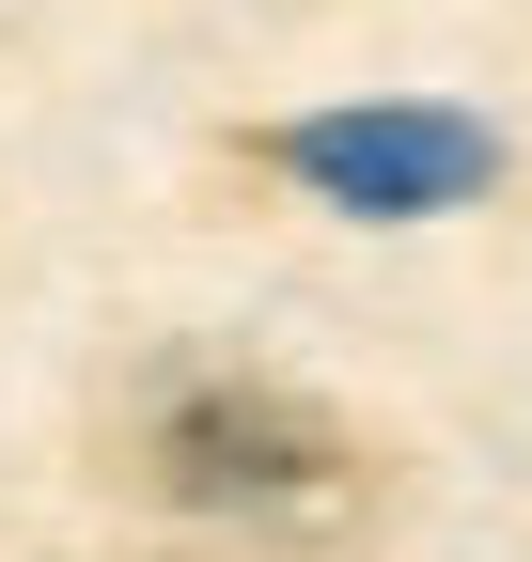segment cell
I'll return each mask as SVG.
<instances>
[{
  "mask_svg": "<svg viewBox=\"0 0 532 562\" xmlns=\"http://www.w3.org/2000/svg\"><path fill=\"white\" fill-rule=\"evenodd\" d=\"M157 469H173V501H204V516H282V501H329V484H345V438H329L298 391L204 375V391H173Z\"/></svg>",
  "mask_w": 532,
  "mask_h": 562,
  "instance_id": "2",
  "label": "cell"
},
{
  "mask_svg": "<svg viewBox=\"0 0 532 562\" xmlns=\"http://www.w3.org/2000/svg\"><path fill=\"white\" fill-rule=\"evenodd\" d=\"M313 203H345V220H439V203H470L501 172V140L470 110H423V94H376V110H313L266 140Z\"/></svg>",
  "mask_w": 532,
  "mask_h": 562,
  "instance_id": "1",
  "label": "cell"
}]
</instances>
